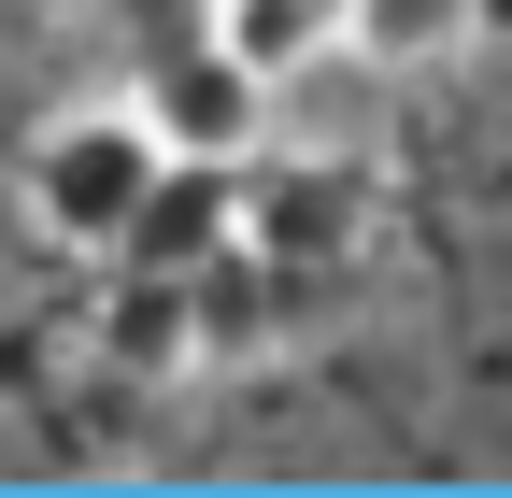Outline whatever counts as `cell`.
<instances>
[{
  "mask_svg": "<svg viewBox=\"0 0 512 498\" xmlns=\"http://www.w3.org/2000/svg\"><path fill=\"white\" fill-rule=\"evenodd\" d=\"M100 370H128V385H200V285L185 271H143V257H114L100 285Z\"/></svg>",
  "mask_w": 512,
  "mask_h": 498,
  "instance_id": "obj_4",
  "label": "cell"
},
{
  "mask_svg": "<svg viewBox=\"0 0 512 498\" xmlns=\"http://www.w3.org/2000/svg\"><path fill=\"white\" fill-rule=\"evenodd\" d=\"M128 100L157 114V143H171V157H256V143H271V72H242L214 29H200V43H171Z\"/></svg>",
  "mask_w": 512,
  "mask_h": 498,
  "instance_id": "obj_3",
  "label": "cell"
},
{
  "mask_svg": "<svg viewBox=\"0 0 512 498\" xmlns=\"http://www.w3.org/2000/svg\"><path fill=\"white\" fill-rule=\"evenodd\" d=\"M370 214H384V200H370V171H356V157H271V143L242 157V242H256L285 285H299V271L370 257Z\"/></svg>",
  "mask_w": 512,
  "mask_h": 498,
  "instance_id": "obj_2",
  "label": "cell"
},
{
  "mask_svg": "<svg viewBox=\"0 0 512 498\" xmlns=\"http://www.w3.org/2000/svg\"><path fill=\"white\" fill-rule=\"evenodd\" d=\"M484 29H512V0H484Z\"/></svg>",
  "mask_w": 512,
  "mask_h": 498,
  "instance_id": "obj_9",
  "label": "cell"
},
{
  "mask_svg": "<svg viewBox=\"0 0 512 498\" xmlns=\"http://www.w3.org/2000/svg\"><path fill=\"white\" fill-rule=\"evenodd\" d=\"M200 29L242 57V72H271V86H299L313 57H342V0H200Z\"/></svg>",
  "mask_w": 512,
  "mask_h": 498,
  "instance_id": "obj_7",
  "label": "cell"
},
{
  "mask_svg": "<svg viewBox=\"0 0 512 498\" xmlns=\"http://www.w3.org/2000/svg\"><path fill=\"white\" fill-rule=\"evenodd\" d=\"M185 285H200V356H214V370H256V356H271V285H285V271L256 257V242L200 257Z\"/></svg>",
  "mask_w": 512,
  "mask_h": 498,
  "instance_id": "obj_8",
  "label": "cell"
},
{
  "mask_svg": "<svg viewBox=\"0 0 512 498\" xmlns=\"http://www.w3.org/2000/svg\"><path fill=\"white\" fill-rule=\"evenodd\" d=\"M157 171H171V143H157L143 100H57L29 129V157H15V214L43 242H72V257H114Z\"/></svg>",
  "mask_w": 512,
  "mask_h": 498,
  "instance_id": "obj_1",
  "label": "cell"
},
{
  "mask_svg": "<svg viewBox=\"0 0 512 498\" xmlns=\"http://www.w3.org/2000/svg\"><path fill=\"white\" fill-rule=\"evenodd\" d=\"M242 242V157H171L157 185H143V214H128V242L114 257H143V271H200V257H228ZM100 257V271H114Z\"/></svg>",
  "mask_w": 512,
  "mask_h": 498,
  "instance_id": "obj_5",
  "label": "cell"
},
{
  "mask_svg": "<svg viewBox=\"0 0 512 498\" xmlns=\"http://www.w3.org/2000/svg\"><path fill=\"white\" fill-rule=\"evenodd\" d=\"M470 43H498L484 29V0H342V57H370V72H456Z\"/></svg>",
  "mask_w": 512,
  "mask_h": 498,
  "instance_id": "obj_6",
  "label": "cell"
}]
</instances>
